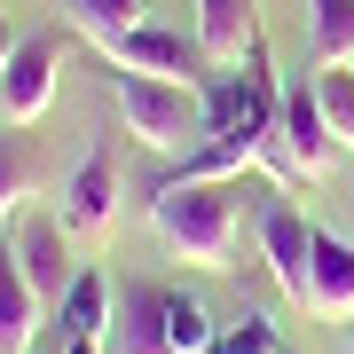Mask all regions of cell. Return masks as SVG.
<instances>
[{
	"label": "cell",
	"mask_w": 354,
	"mask_h": 354,
	"mask_svg": "<svg viewBox=\"0 0 354 354\" xmlns=\"http://www.w3.org/2000/svg\"><path fill=\"white\" fill-rule=\"evenodd\" d=\"M307 307L323 323H354V244L339 228H315V260H307Z\"/></svg>",
	"instance_id": "cell-8"
},
{
	"label": "cell",
	"mask_w": 354,
	"mask_h": 354,
	"mask_svg": "<svg viewBox=\"0 0 354 354\" xmlns=\"http://www.w3.org/2000/svg\"><path fill=\"white\" fill-rule=\"evenodd\" d=\"M64 16L102 48V39H118V32H134V24H142V0H64Z\"/></svg>",
	"instance_id": "cell-15"
},
{
	"label": "cell",
	"mask_w": 354,
	"mask_h": 354,
	"mask_svg": "<svg viewBox=\"0 0 354 354\" xmlns=\"http://www.w3.org/2000/svg\"><path fill=\"white\" fill-rule=\"evenodd\" d=\"M64 354H111V339H64Z\"/></svg>",
	"instance_id": "cell-19"
},
{
	"label": "cell",
	"mask_w": 354,
	"mask_h": 354,
	"mask_svg": "<svg viewBox=\"0 0 354 354\" xmlns=\"http://www.w3.org/2000/svg\"><path fill=\"white\" fill-rule=\"evenodd\" d=\"M55 339H111V283H102V268H79L71 291L55 299Z\"/></svg>",
	"instance_id": "cell-13"
},
{
	"label": "cell",
	"mask_w": 354,
	"mask_h": 354,
	"mask_svg": "<svg viewBox=\"0 0 354 354\" xmlns=\"http://www.w3.org/2000/svg\"><path fill=\"white\" fill-rule=\"evenodd\" d=\"M32 189V150H24V134H0V221L24 205Z\"/></svg>",
	"instance_id": "cell-16"
},
{
	"label": "cell",
	"mask_w": 354,
	"mask_h": 354,
	"mask_svg": "<svg viewBox=\"0 0 354 354\" xmlns=\"http://www.w3.org/2000/svg\"><path fill=\"white\" fill-rule=\"evenodd\" d=\"M111 102H118V127H127L142 150H181V158H189L205 142V95L189 87V79L111 71Z\"/></svg>",
	"instance_id": "cell-3"
},
{
	"label": "cell",
	"mask_w": 354,
	"mask_h": 354,
	"mask_svg": "<svg viewBox=\"0 0 354 354\" xmlns=\"http://www.w3.org/2000/svg\"><path fill=\"white\" fill-rule=\"evenodd\" d=\"M315 87H323V111H330V134H339V150H354V71L330 64Z\"/></svg>",
	"instance_id": "cell-17"
},
{
	"label": "cell",
	"mask_w": 354,
	"mask_h": 354,
	"mask_svg": "<svg viewBox=\"0 0 354 354\" xmlns=\"http://www.w3.org/2000/svg\"><path fill=\"white\" fill-rule=\"evenodd\" d=\"M260 252H268V268H276V283H283L291 299L307 307V260H315V221H307L291 197H268V205H260Z\"/></svg>",
	"instance_id": "cell-6"
},
{
	"label": "cell",
	"mask_w": 354,
	"mask_h": 354,
	"mask_svg": "<svg viewBox=\"0 0 354 354\" xmlns=\"http://www.w3.org/2000/svg\"><path fill=\"white\" fill-rule=\"evenodd\" d=\"M102 55H111V71L189 79V87H197V64H205V48H197V39H181V32H158V24H134V32L102 39Z\"/></svg>",
	"instance_id": "cell-7"
},
{
	"label": "cell",
	"mask_w": 354,
	"mask_h": 354,
	"mask_svg": "<svg viewBox=\"0 0 354 354\" xmlns=\"http://www.w3.org/2000/svg\"><path fill=\"white\" fill-rule=\"evenodd\" d=\"M8 55H16V32H8V16H0V79H8Z\"/></svg>",
	"instance_id": "cell-20"
},
{
	"label": "cell",
	"mask_w": 354,
	"mask_h": 354,
	"mask_svg": "<svg viewBox=\"0 0 354 354\" xmlns=\"http://www.w3.org/2000/svg\"><path fill=\"white\" fill-rule=\"evenodd\" d=\"M118 221V165H111V142H95L79 158V174L64 181V228H111Z\"/></svg>",
	"instance_id": "cell-9"
},
{
	"label": "cell",
	"mask_w": 354,
	"mask_h": 354,
	"mask_svg": "<svg viewBox=\"0 0 354 354\" xmlns=\"http://www.w3.org/2000/svg\"><path fill=\"white\" fill-rule=\"evenodd\" d=\"M346 354H354V330H346Z\"/></svg>",
	"instance_id": "cell-21"
},
{
	"label": "cell",
	"mask_w": 354,
	"mask_h": 354,
	"mask_svg": "<svg viewBox=\"0 0 354 354\" xmlns=\"http://www.w3.org/2000/svg\"><path fill=\"white\" fill-rule=\"evenodd\" d=\"M221 354H283V330L268 323V315H244V323L221 330Z\"/></svg>",
	"instance_id": "cell-18"
},
{
	"label": "cell",
	"mask_w": 354,
	"mask_h": 354,
	"mask_svg": "<svg viewBox=\"0 0 354 354\" xmlns=\"http://www.w3.org/2000/svg\"><path fill=\"white\" fill-rule=\"evenodd\" d=\"M315 16V64H354V0H307Z\"/></svg>",
	"instance_id": "cell-14"
},
{
	"label": "cell",
	"mask_w": 354,
	"mask_h": 354,
	"mask_svg": "<svg viewBox=\"0 0 354 354\" xmlns=\"http://www.w3.org/2000/svg\"><path fill=\"white\" fill-rule=\"evenodd\" d=\"M330 158H339V134H330L323 87L315 79H283V165L307 174V181H323Z\"/></svg>",
	"instance_id": "cell-5"
},
{
	"label": "cell",
	"mask_w": 354,
	"mask_h": 354,
	"mask_svg": "<svg viewBox=\"0 0 354 354\" xmlns=\"http://www.w3.org/2000/svg\"><path fill=\"white\" fill-rule=\"evenodd\" d=\"M55 71H64V39L55 32H24L16 55H8V79H0V118L8 127H32L55 102Z\"/></svg>",
	"instance_id": "cell-4"
},
{
	"label": "cell",
	"mask_w": 354,
	"mask_h": 354,
	"mask_svg": "<svg viewBox=\"0 0 354 354\" xmlns=\"http://www.w3.org/2000/svg\"><path fill=\"white\" fill-rule=\"evenodd\" d=\"M111 354H221V323L174 283H118Z\"/></svg>",
	"instance_id": "cell-1"
},
{
	"label": "cell",
	"mask_w": 354,
	"mask_h": 354,
	"mask_svg": "<svg viewBox=\"0 0 354 354\" xmlns=\"http://www.w3.org/2000/svg\"><path fill=\"white\" fill-rule=\"evenodd\" d=\"M16 268L32 276V291H39L48 307L64 299L71 276H79V268H71V236H64V221H24V228H16Z\"/></svg>",
	"instance_id": "cell-10"
},
{
	"label": "cell",
	"mask_w": 354,
	"mask_h": 354,
	"mask_svg": "<svg viewBox=\"0 0 354 354\" xmlns=\"http://www.w3.org/2000/svg\"><path fill=\"white\" fill-rule=\"evenodd\" d=\"M150 221L189 268H228V252H236V205H228L221 181H197V174L158 181L150 189Z\"/></svg>",
	"instance_id": "cell-2"
},
{
	"label": "cell",
	"mask_w": 354,
	"mask_h": 354,
	"mask_svg": "<svg viewBox=\"0 0 354 354\" xmlns=\"http://www.w3.org/2000/svg\"><path fill=\"white\" fill-rule=\"evenodd\" d=\"M39 291L32 276L16 268V244H0V354H32V330H39Z\"/></svg>",
	"instance_id": "cell-11"
},
{
	"label": "cell",
	"mask_w": 354,
	"mask_h": 354,
	"mask_svg": "<svg viewBox=\"0 0 354 354\" xmlns=\"http://www.w3.org/2000/svg\"><path fill=\"white\" fill-rule=\"evenodd\" d=\"M252 0H197V48L205 64H244L252 55Z\"/></svg>",
	"instance_id": "cell-12"
}]
</instances>
